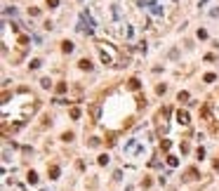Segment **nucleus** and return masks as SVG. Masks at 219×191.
I'll return each mask as SVG.
<instances>
[{
	"mask_svg": "<svg viewBox=\"0 0 219 191\" xmlns=\"http://www.w3.org/2000/svg\"><path fill=\"white\" fill-rule=\"evenodd\" d=\"M80 21H83V31H87V33H92V26H94V24H92V19H90V17H87V12H83V14H80Z\"/></svg>",
	"mask_w": 219,
	"mask_h": 191,
	"instance_id": "f257e3e1",
	"label": "nucleus"
},
{
	"mask_svg": "<svg viewBox=\"0 0 219 191\" xmlns=\"http://www.w3.org/2000/svg\"><path fill=\"white\" fill-rule=\"evenodd\" d=\"M177 123H179V125H188V123H191L188 111H182V109H179V111H177Z\"/></svg>",
	"mask_w": 219,
	"mask_h": 191,
	"instance_id": "f03ea898",
	"label": "nucleus"
},
{
	"mask_svg": "<svg viewBox=\"0 0 219 191\" xmlns=\"http://www.w3.org/2000/svg\"><path fill=\"white\" fill-rule=\"evenodd\" d=\"M200 177V172H198L196 168H188L186 172H184V182H193V179H198Z\"/></svg>",
	"mask_w": 219,
	"mask_h": 191,
	"instance_id": "7ed1b4c3",
	"label": "nucleus"
},
{
	"mask_svg": "<svg viewBox=\"0 0 219 191\" xmlns=\"http://www.w3.org/2000/svg\"><path fill=\"white\" fill-rule=\"evenodd\" d=\"M99 113H102L99 104H92V106H90V116H92V120H99Z\"/></svg>",
	"mask_w": 219,
	"mask_h": 191,
	"instance_id": "20e7f679",
	"label": "nucleus"
},
{
	"mask_svg": "<svg viewBox=\"0 0 219 191\" xmlns=\"http://www.w3.org/2000/svg\"><path fill=\"white\" fill-rule=\"evenodd\" d=\"M47 175H50V179H57L59 177V165H47Z\"/></svg>",
	"mask_w": 219,
	"mask_h": 191,
	"instance_id": "39448f33",
	"label": "nucleus"
},
{
	"mask_svg": "<svg viewBox=\"0 0 219 191\" xmlns=\"http://www.w3.org/2000/svg\"><path fill=\"white\" fill-rule=\"evenodd\" d=\"M61 52L71 54V52H73V42H71V40H64V42H61Z\"/></svg>",
	"mask_w": 219,
	"mask_h": 191,
	"instance_id": "423d86ee",
	"label": "nucleus"
},
{
	"mask_svg": "<svg viewBox=\"0 0 219 191\" xmlns=\"http://www.w3.org/2000/svg\"><path fill=\"white\" fill-rule=\"evenodd\" d=\"M127 87H130V90H139V87H141L139 78H130V80H127Z\"/></svg>",
	"mask_w": 219,
	"mask_h": 191,
	"instance_id": "0eeeda50",
	"label": "nucleus"
},
{
	"mask_svg": "<svg viewBox=\"0 0 219 191\" xmlns=\"http://www.w3.org/2000/svg\"><path fill=\"white\" fill-rule=\"evenodd\" d=\"M78 66H80L83 71H90V69H92V61H90V59H80V61H78Z\"/></svg>",
	"mask_w": 219,
	"mask_h": 191,
	"instance_id": "6e6552de",
	"label": "nucleus"
},
{
	"mask_svg": "<svg viewBox=\"0 0 219 191\" xmlns=\"http://www.w3.org/2000/svg\"><path fill=\"white\" fill-rule=\"evenodd\" d=\"M200 118H203V120H210V104L200 109Z\"/></svg>",
	"mask_w": 219,
	"mask_h": 191,
	"instance_id": "1a4fd4ad",
	"label": "nucleus"
},
{
	"mask_svg": "<svg viewBox=\"0 0 219 191\" xmlns=\"http://www.w3.org/2000/svg\"><path fill=\"white\" fill-rule=\"evenodd\" d=\"M167 165H170V168H177V165H179V158H177V156H167Z\"/></svg>",
	"mask_w": 219,
	"mask_h": 191,
	"instance_id": "9d476101",
	"label": "nucleus"
},
{
	"mask_svg": "<svg viewBox=\"0 0 219 191\" xmlns=\"http://www.w3.org/2000/svg\"><path fill=\"white\" fill-rule=\"evenodd\" d=\"M26 179H28V184H38V175L33 172V170H31V172L26 175Z\"/></svg>",
	"mask_w": 219,
	"mask_h": 191,
	"instance_id": "9b49d317",
	"label": "nucleus"
},
{
	"mask_svg": "<svg viewBox=\"0 0 219 191\" xmlns=\"http://www.w3.org/2000/svg\"><path fill=\"white\" fill-rule=\"evenodd\" d=\"M69 113H71V118H73V120H78V118H80V109H78V106H73Z\"/></svg>",
	"mask_w": 219,
	"mask_h": 191,
	"instance_id": "f8f14e48",
	"label": "nucleus"
},
{
	"mask_svg": "<svg viewBox=\"0 0 219 191\" xmlns=\"http://www.w3.org/2000/svg\"><path fill=\"white\" fill-rule=\"evenodd\" d=\"M177 101L186 104V101H188V92H179V95H177Z\"/></svg>",
	"mask_w": 219,
	"mask_h": 191,
	"instance_id": "ddd939ff",
	"label": "nucleus"
},
{
	"mask_svg": "<svg viewBox=\"0 0 219 191\" xmlns=\"http://www.w3.org/2000/svg\"><path fill=\"white\" fill-rule=\"evenodd\" d=\"M160 149H163V151H170V149H172V142H170V139H163V142H160Z\"/></svg>",
	"mask_w": 219,
	"mask_h": 191,
	"instance_id": "4468645a",
	"label": "nucleus"
},
{
	"mask_svg": "<svg viewBox=\"0 0 219 191\" xmlns=\"http://www.w3.org/2000/svg\"><path fill=\"white\" fill-rule=\"evenodd\" d=\"M66 90H69V85H66V83H59L57 85V95H64Z\"/></svg>",
	"mask_w": 219,
	"mask_h": 191,
	"instance_id": "2eb2a0df",
	"label": "nucleus"
},
{
	"mask_svg": "<svg viewBox=\"0 0 219 191\" xmlns=\"http://www.w3.org/2000/svg\"><path fill=\"white\" fill-rule=\"evenodd\" d=\"M28 42H31V38H28V36H19V45H21V47H26Z\"/></svg>",
	"mask_w": 219,
	"mask_h": 191,
	"instance_id": "dca6fc26",
	"label": "nucleus"
},
{
	"mask_svg": "<svg viewBox=\"0 0 219 191\" xmlns=\"http://www.w3.org/2000/svg\"><path fill=\"white\" fill-rule=\"evenodd\" d=\"M203 80H205V83H214V80H217V76H214V73H205Z\"/></svg>",
	"mask_w": 219,
	"mask_h": 191,
	"instance_id": "f3484780",
	"label": "nucleus"
},
{
	"mask_svg": "<svg viewBox=\"0 0 219 191\" xmlns=\"http://www.w3.org/2000/svg\"><path fill=\"white\" fill-rule=\"evenodd\" d=\"M97 163H99V165H106V163H108V156H106V154H102L99 158H97Z\"/></svg>",
	"mask_w": 219,
	"mask_h": 191,
	"instance_id": "a211bd4d",
	"label": "nucleus"
},
{
	"mask_svg": "<svg viewBox=\"0 0 219 191\" xmlns=\"http://www.w3.org/2000/svg\"><path fill=\"white\" fill-rule=\"evenodd\" d=\"M137 106H139V109H144V106H146V99H144V97H141V95L137 97Z\"/></svg>",
	"mask_w": 219,
	"mask_h": 191,
	"instance_id": "6ab92c4d",
	"label": "nucleus"
},
{
	"mask_svg": "<svg viewBox=\"0 0 219 191\" xmlns=\"http://www.w3.org/2000/svg\"><path fill=\"white\" fill-rule=\"evenodd\" d=\"M40 64H43V61H40V59H33V61L28 64V66H31V69H40Z\"/></svg>",
	"mask_w": 219,
	"mask_h": 191,
	"instance_id": "aec40b11",
	"label": "nucleus"
},
{
	"mask_svg": "<svg viewBox=\"0 0 219 191\" xmlns=\"http://www.w3.org/2000/svg\"><path fill=\"white\" fill-rule=\"evenodd\" d=\"M198 38H200V40H205V38H207V31H205V28H198Z\"/></svg>",
	"mask_w": 219,
	"mask_h": 191,
	"instance_id": "412c9836",
	"label": "nucleus"
},
{
	"mask_svg": "<svg viewBox=\"0 0 219 191\" xmlns=\"http://www.w3.org/2000/svg\"><path fill=\"white\" fill-rule=\"evenodd\" d=\"M61 139H64V142H71V139H73V132H64V135H61Z\"/></svg>",
	"mask_w": 219,
	"mask_h": 191,
	"instance_id": "4be33fe9",
	"label": "nucleus"
},
{
	"mask_svg": "<svg viewBox=\"0 0 219 191\" xmlns=\"http://www.w3.org/2000/svg\"><path fill=\"white\" fill-rule=\"evenodd\" d=\"M179 149H182V154H188V142H182V144H179Z\"/></svg>",
	"mask_w": 219,
	"mask_h": 191,
	"instance_id": "5701e85b",
	"label": "nucleus"
},
{
	"mask_svg": "<svg viewBox=\"0 0 219 191\" xmlns=\"http://www.w3.org/2000/svg\"><path fill=\"white\" fill-rule=\"evenodd\" d=\"M165 90H167V85H158V87H155V92H158V95H165Z\"/></svg>",
	"mask_w": 219,
	"mask_h": 191,
	"instance_id": "b1692460",
	"label": "nucleus"
},
{
	"mask_svg": "<svg viewBox=\"0 0 219 191\" xmlns=\"http://www.w3.org/2000/svg\"><path fill=\"white\" fill-rule=\"evenodd\" d=\"M28 14H31V17H38V14H40V10H38V7H31V10H28Z\"/></svg>",
	"mask_w": 219,
	"mask_h": 191,
	"instance_id": "393cba45",
	"label": "nucleus"
},
{
	"mask_svg": "<svg viewBox=\"0 0 219 191\" xmlns=\"http://www.w3.org/2000/svg\"><path fill=\"white\" fill-rule=\"evenodd\" d=\"M40 85H43L45 90H47V87H50V85H52V83H50V78H43V80H40Z\"/></svg>",
	"mask_w": 219,
	"mask_h": 191,
	"instance_id": "a878e982",
	"label": "nucleus"
},
{
	"mask_svg": "<svg viewBox=\"0 0 219 191\" xmlns=\"http://www.w3.org/2000/svg\"><path fill=\"white\" fill-rule=\"evenodd\" d=\"M141 186H144V189H149V186H151V179H149V177H144V179H141Z\"/></svg>",
	"mask_w": 219,
	"mask_h": 191,
	"instance_id": "bb28decb",
	"label": "nucleus"
},
{
	"mask_svg": "<svg viewBox=\"0 0 219 191\" xmlns=\"http://www.w3.org/2000/svg\"><path fill=\"white\" fill-rule=\"evenodd\" d=\"M196 156H198V158H203V156H205V149H203V146H198V151H196Z\"/></svg>",
	"mask_w": 219,
	"mask_h": 191,
	"instance_id": "cd10ccee",
	"label": "nucleus"
},
{
	"mask_svg": "<svg viewBox=\"0 0 219 191\" xmlns=\"http://www.w3.org/2000/svg\"><path fill=\"white\" fill-rule=\"evenodd\" d=\"M59 5V0H47V7H57Z\"/></svg>",
	"mask_w": 219,
	"mask_h": 191,
	"instance_id": "c85d7f7f",
	"label": "nucleus"
}]
</instances>
